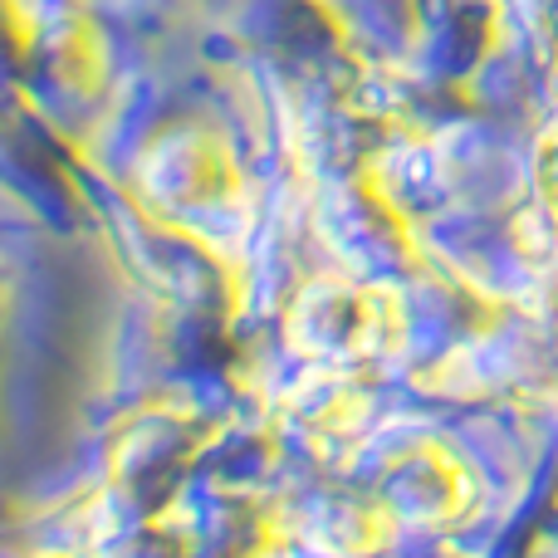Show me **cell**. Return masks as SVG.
<instances>
[{
	"instance_id": "4",
	"label": "cell",
	"mask_w": 558,
	"mask_h": 558,
	"mask_svg": "<svg viewBox=\"0 0 558 558\" xmlns=\"http://www.w3.org/2000/svg\"><path fill=\"white\" fill-rule=\"evenodd\" d=\"M392 530L397 514L383 500H367V495L324 490L304 510V534L333 554H373L377 544L392 539Z\"/></svg>"
},
{
	"instance_id": "1",
	"label": "cell",
	"mask_w": 558,
	"mask_h": 558,
	"mask_svg": "<svg viewBox=\"0 0 558 558\" xmlns=\"http://www.w3.org/2000/svg\"><path fill=\"white\" fill-rule=\"evenodd\" d=\"M402 338V314L387 289L363 284H308L289 308V343L308 357H377Z\"/></svg>"
},
{
	"instance_id": "2",
	"label": "cell",
	"mask_w": 558,
	"mask_h": 558,
	"mask_svg": "<svg viewBox=\"0 0 558 558\" xmlns=\"http://www.w3.org/2000/svg\"><path fill=\"white\" fill-rule=\"evenodd\" d=\"M383 505L392 514H412L422 524L461 520L465 505H471V471L441 441H416L387 465Z\"/></svg>"
},
{
	"instance_id": "5",
	"label": "cell",
	"mask_w": 558,
	"mask_h": 558,
	"mask_svg": "<svg viewBox=\"0 0 558 558\" xmlns=\"http://www.w3.org/2000/svg\"><path fill=\"white\" fill-rule=\"evenodd\" d=\"M157 172L172 202H192V206H211L231 192L241 177L235 162L226 153V143H216L211 133H186L157 157Z\"/></svg>"
},
{
	"instance_id": "3",
	"label": "cell",
	"mask_w": 558,
	"mask_h": 558,
	"mask_svg": "<svg viewBox=\"0 0 558 558\" xmlns=\"http://www.w3.org/2000/svg\"><path fill=\"white\" fill-rule=\"evenodd\" d=\"M196 451H202V436L192 432V422H182L172 412H153L118 436L113 475L137 495H167Z\"/></svg>"
}]
</instances>
